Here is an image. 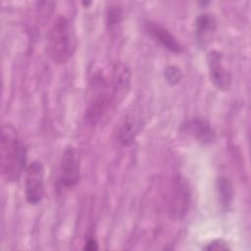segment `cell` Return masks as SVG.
I'll return each instance as SVG.
<instances>
[{
	"instance_id": "5bb4252c",
	"label": "cell",
	"mask_w": 251,
	"mask_h": 251,
	"mask_svg": "<svg viewBox=\"0 0 251 251\" xmlns=\"http://www.w3.org/2000/svg\"><path fill=\"white\" fill-rule=\"evenodd\" d=\"M205 250L208 251H223V250H229L230 247L228 244L223 240V239H215L211 242H209L205 247Z\"/></svg>"
},
{
	"instance_id": "30bf717a",
	"label": "cell",
	"mask_w": 251,
	"mask_h": 251,
	"mask_svg": "<svg viewBox=\"0 0 251 251\" xmlns=\"http://www.w3.org/2000/svg\"><path fill=\"white\" fill-rule=\"evenodd\" d=\"M185 129L194 139L203 145H210L217 139L215 129L208 121L202 118H195L189 121L185 126Z\"/></svg>"
},
{
	"instance_id": "7c38bea8",
	"label": "cell",
	"mask_w": 251,
	"mask_h": 251,
	"mask_svg": "<svg viewBox=\"0 0 251 251\" xmlns=\"http://www.w3.org/2000/svg\"><path fill=\"white\" fill-rule=\"evenodd\" d=\"M137 133L138 126L136 122L131 118H127L120 126L117 133V139L121 145L125 147L129 146L134 142Z\"/></svg>"
},
{
	"instance_id": "8fae6325",
	"label": "cell",
	"mask_w": 251,
	"mask_h": 251,
	"mask_svg": "<svg viewBox=\"0 0 251 251\" xmlns=\"http://www.w3.org/2000/svg\"><path fill=\"white\" fill-rule=\"evenodd\" d=\"M216 192L218 202L224 211H228L233 200V186L231 181L226 176H220L216 181Z\"/></svg>"
},
{
	"instance_id": "2e32d148",
	"label": "cell",
	"mask_w": 251,
	"mask_h": 251,
	"mask_svg": "<svg viewBox=\"0 0 251 251\" xmlns=\"http://www.w3.org/2000/svg\"><path fill=\"white\" fill-rule=\"evenodd\" d=\"M84 250H88V251H94L98 249V243L96 241V239L94 237H88L84 243L83 246Z\"/></svg>"
},
{
	"instance_id": "6da1fadb",
	"label": "cell",
	"mask_w": 251,
	"mask_h": 251,
	"mask_svg": "<svg viewBox=\"0 0 251 251\" xmlns=\"http://www.w3.org/2000/svg\"><path fill=\"white\" fill-rule=\"evenodd\" d=\"M0 168L8 181H17L26 169V147L18 130L3 125L0 137Z\"/></svg>"
},
{
	"instance_id": "9a60e30c",
	"label": "cell",
	"mask_w": 251,
	"mask_h": 251,
	"mask_svg": "<svg viewBox=\"0 0 251 251\" xmlns=\"http://www.w3.org/2000/svg\"><path fill=\"white\" fill-rule=\"evenodd\" d=\"M122 17V13L120 9L117 8H111L108 12L107 18H108V24L110 26H114L116 25L118 23H120Z\"/></svg>"
},
{
	"instance_id": "3957f363",
	"label": "cell",
	"mask_w": 251,
	"mask_h": 251,
	"mask_svg": "<svg viewBox=\"0 0 251 251\" xmlns=\"http://www.w3.org/2000/svg\"><path fill=\"white\" fill-rule=\"evenodd\" d=\"M191 202V189L186 178L176 176L168 193V211L175 221H181L187 214Z\"/></svg>"
},
{
	"instance_id": "ba28073f",
	"label": "cell",
	"mask_w": 251,
	"mask_h": 251,
	"mask_svg": "<svg viewBox=\"0 0 251 251\" xmlns=\"http://www.w3.org/2000/svg\"><path fill=\"white\" fill-rule=\"evenodd\" d=\"M144 28L150 37L170 52L180 53L182 51V45L178 42L176 37L161 24L156 22H147Z\"/></svg>"
},
{
	"instance_id": "9c48e42d",
	"label": "cell",
	"mask_w": 251,
	"mask_h": 251,
	"mask_svg": "<svg viewBox=\"0 0 251 251\" xmlns=\"http://www.w3.org/2000/svg\"><path fill=\"white\" fill-rule=\"evenodd\" d=\"M217 29V21L210 13L199 14L195 20L194 37L195 42L199 48H206Z\"/></svg>"
},
{
	"instance_id": "277c9868",
	"label": "cell",
	"mask_w": 251,
	"mask_h": 251,
	"mask_svg": "<svg viewBox=\"0 0 251 251\" xmlns=\"http://www.w3.org/2000/svg\"><path fill=\"white\" fill-rule=\"evenodd\" d=\"M44 192V167L40 161L34 160L25 171V199L30 205H37L42 201Z\"/></svg>"
},
{
	"instance_id": "8992f818",
	"label": "cell",
	"mask_w": 251,
	"mask_h": 251,
	"mask_svg": "<svg viewBox=\"0 0 251 251\" xmlns=\"http://www.w3.org/2000/svg\"><path fill=\"white\" fill-rule=\"evenodd\" d=\"M207 66L211 82L221 91H227L231 86L232 76L230 72L224 64V55L222 52L213 50L207 55Z\"/></svg>"
},
{
	"instance_id": "5b68a950",
	"label": "cell",
	"mask_w": 251,
	"mask_h": 251,
	"mask_svg": "<svg viewBox=\"0 0 251 251\" xmlns=\"http://www.w3.org/2000/svg\"><path fill=\"white\" fill-rule=\"evenodd\" d=\"M80 179L79 154L74 146L65 148L59 168V182L65 188L75 187Z\"/></svg>"
},
{
	"instance_id": "52a82bcc",
	"label": "cell",
	"mask_w": 251,
	"mask_h": 251,
	"mask_svg": "<svg viewBox=\"0 0 251 251\" xmlns=\"http://www.w3.org/2000/svg\"><path fill=\"white\" fill-rule=\"evenodd\" d=\"M130 85V71L129 68L124 63H118L113 68L112 79H111V94L113 103H119L122 101Z\"/></svg>"
},
{
	"instance_id": "4fadbf2b",
	"label": "cell",
	"mask_w": 251,
	"mask_h": 251,
	"mask_svg": "<svg viewBox=\"0 0 251 251\" xmlns=\"http://www.w3.org/2000/svg\"><path fill=\"white\" fill-rule=\"evenodd\" d=\"M164 75H165V78L166 80L171 84V85H176L177 84L181 77H182V74H181V71L176 67V66H168L166 69H165V72H164Z\"/></svg>"
},
{
	"instance_id": "7a4b0ae2",
	"label": "cell",
	"mask_w": 251,
	"mask_h": 251,
	"mask_svg": "<svg viewBox=\"0 0 251 251\" xmlns=\"http://www.w3.org/2000/svg\"><path fill=\"white\" fill-rule=\"evenodd\" d=\"M76 46L77 37L73 23L65 16L57 17L46 35L48 56L55 64H66L75 54Z\"/></svg>"
}]
</instances>
